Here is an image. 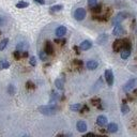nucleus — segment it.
I'll return each mask as SVG.
<instances>
[{"mask_svg":"<svg viewBox=\"0 0 137 137\" xmlns=\"http://www.w3.org/2000/svg\"><path fill=\"white\" fill-rule=\"evenodd\" d=\"M112 34L116 35V37H119V35L124 34V28L122 27L120 24L115 25V28H114V30H112Z\"/></svg>","mask_w":137,"mask_h":137,"instance_id":"6","label":"nucleus"},{"mask_svg":"<svg viewBox=\"0 0 137 137\" xmlns=\"http://www.w3.org/2000/svg\"><path fill=\"white\" fill-rule=\"evenodd\" d=\"M66 33H67V28L64 26H60V27H58L56 29V35L58 38H62Z\"/></svg>","mask_w":137,"mask_h":137,"instance_id":"11","label":"nucleus"},{"mask_svg":"<svg viewBox=\"0 0 137 137\" xmlns=\"http://www.w3.org/2000/svg\"><path fill=\"white\" fill-rule=\"evenodd\" d=\"M91 47H92V43L89 40H85L80 43V49H83V50H88Z\"/></svg>","mask_w":137,"mask_h":137,"instance_id":"12","label":"nucleus"},{"mask_svg":"<svg viewBox=\"0 0 137 137\" xmlns=\"http://www.w3.org/2000/svg\"><path fill=\"white\" fill-rule=\"evenodd\" d=\"M96 124L99 126H105L107 124V118L105 116H103V115H100V116L96 118Z\"/></svg>","mask_w":137,"mask_h":137,"instance_id":"8","label":"nucleus"},{"mask_svg":"<svg viewBox=\"0 0 137 137\" xmlns=\"http://www.w3.org/2000/svg\"><path fill=\"white\" fill-rule=\"evenodd\" d=\"M28 47H29V45H28L26 42H20V43H18V44L16 45V49L19 50L20 53H23V52H25V50H27Z\"/></svg>","mask_w":137,"mask_h":137,"instance_id":"16","label":"nucleus"},{"mask_svg":"<svg viewBox=\"0 0 137 137\" xmlns=\"http://www.w3.org/2000/svg\"><path fill=\"white\" fill-rule=\"evenodd\" d=\"M98 66H99V63H98V61H95V60H89L87 63H86V67H87V69L88 70H95L96 68H98Z\"/></svg>","mask_w":137,"mask_h":137,"instance_id":"15","label":"nucleus"},{"mask_svg":"<svg viewBox=\"0 0 137 137\" xmlns=\"http://www.w3.org/2000/svg\"><path fill=\"white\" fill-rule=\"evenodd\" d=\"M58 99H59V95H58V93H57L56 91H52V92H50V98H49V103L50 104L55 105L56 102L58 101Z\"/></svg>","mask_w":137,"mask_h":137,"instance_id":"14","label":"nucleus"},{"mask_svg":"<svg viewBox=\"0 0 137 137\" xmlns=\"http://www.w3.org/2000/svg\"><path fill=\"white\" fill-rule=\"evenodd\" d=\"M88 135H94V133H87L86 134V136H88Z\"/></svg>","mask_w":137,"mask_h":137,"instance_id":"41","label":"nucleus"},{"mask_svg":"<svg viewBox=\"0 0 137 137\" xmlns=\"http://www.w3.org/2000/svg\"><path fill=\"white\" fill-rule=\"evenodd\" d=\"M28 5H29V3L26 2V1H19V2L16 3V8H18V9H25V8H27Z\"/></svg>","mask_w":137,"mask_h":137,"instance_id":"24","label":"nucleus"},{"mask_svg":"<svg viewBox=\"0 0 137 137\" xmlns=\"http://www.w3.org/2000/svg\"><path fill=\"white\" fill-rule=\"evenodd\" d=\"M10 67V63L9 61H6V60H0V70H4V69H9Z\"/></svg>","mask_w":137,"mask_h":137,"instance_id":"20","label":"nucleus"},{"mask_svg":"<svg viewBox=\"0 0 137 137\" xmlns=\"http://www.w3.org/2000/svg\"><path fill=\"white\" fill-rule=\"evenodd\" d=\"M29 63H30V66H32V67L37 66V59H35V57H31L30 60H29Z\"/></svg>","mask_w":137,"mask_h":137,"instance_id":"34","label":"nucleus"},{"mask_svg":"<svg viewBox=\"0 0 137 137\" xmlns=\"http://www.w3.org/2000/svg\"><path fill=\"white\" fill-rule=\"evenodd\" d=\"M39 56H40V59H41L42 61H46V60H47V54L45 53V50H41L40 54H39Z\"/></svg>","mask_w":137,"mask_h":137,"instance_id":"28","label":"nucleus"},{"mask_svg":"<svg viewBox=\"0 0 137 137\" xmlns=\"http://www.w3.org/2000/svg\"><path fill=\"white\" fill-rule=\"evenodd\" d=\"M56 43H58V44H64L66 43V40H60V39H56L55 40Z\"/></svg>","mask_w":137,"mask_h":137,"instance_id":"36","label":"nucleus"},{"mask_svg":"<svg viewBox=\"0 0 137 137\" xmlns=\"http://www.w3.org/2000/svg\"><path fill=\"white\" fill-rule=\"evenodd\" d=\"M39 111L45 116H53L55 115L57 111H58V107L53 105V104H49V105H43L39 107Z\"/></svg>","mask_w":137,"mask_h":137,"instance_id":"1","label":"nucleus"},{"mask_svg":"<svg viewBox=\"0 0 137 137\" xmlns=\"http://www.w3.org/2000/svg\"><path fill=\"white\" fill-rule=\"evenodd\" d=\"M122 48L131 49V42H130V40H128V39H124V40H122Z\"/></svg>","mask_w":137,"mask_h":137,"instance_id":"19","label":"nucleus"},{"mask_svg":"<svg viewBox=\"0 0 137 137\" xmlns=\"http://www.w3.org/2000/svg\"><path fill=\"white\" fill-rule=\"evenodd\" d=\"M104 76H105V80H106L107 85L111 87L114 85V73L110 70H106L105 73H104Z\"/></svg>","mask_w":137,"mask_h":137,"instance_id":"5","label":"nucleus"},{"mask_svg":"<svg viewBox=\"0 0 137 137\" xmlns=\"http://www.w3.org/2000/svg\"><path fill=\"white\" fill-rule=\"evenodd\" d=\"M136 83H137V78H131L125 83V85L123 86V91L124 92H128L131 91L135 86H136Z\"/></svg>","mask_w":137,"mask_h":137,"instance_id":"2","label":"nucleus"},{"mask_svg":"<svg viewBox=\"0 0 137 137\" xmlns=\"http://www.w3.org/2000/svg\"><path fill=\"white\" fill-rule=\"evenodd\" d=\"M133 94H134L135 96H137V90H134V92H133Z\"/></svg>","mask_w":137,"mask_h":137,"instance_id":"40","label":"nucleus"},{"mask_svg":"<svg viewBox=\"0 0 137 137\" xmlns=\"http://www.w3.org/2000/svg\"><path fill=\"white\" fill-rule=\"evenodd\" d=\"M107 131L109 133H116L118 131V125L116 123H109L107 125Z\"/></svg>","mask_w":137,"mask_h":137,"instance_id":"17","label":"nucleus"},{"mask_svg":"<svg viewBox=\"0 0 137 137\" xmlns=\"http://www.w3.org/2000/svg\"><path fill=\"white\" fill-rule=\"evenodd\" d=\"M80 112H87V111H89V107L87 106V105H84V106H82V108H80V110H79Z\"/></svg>","mask_w":137,"mask_h":137,"instance_id":"35","label":"nucleus"},{"mask_svg":"<svg viewBox=\"0 0 137 137\" xmlns=\"http://www.w3.org/2000/svg\"><path fill=\"white\" fill-rule=\"evenodd\" d=\"M130 55H131V49H125L123 48V50L121 52V58L122 59H127Z\"/></svg>","mask_w":137,"mask_h":137,"instance_id":"18","label":"nucleus"},{"mask_svg":"<svg viewBox=\"0 0 137 137\" xmlns=\"http://www.w3.org/2000/svg\"><path fill=\"white\" fill-rule=\"evenodd\" d=\"M91 11H92L93 13H96V14H99L101 11H102V6H101L100 4H96V5H94V6H92Z\"/></svg>","mask_w":137,"mask_h":137,"instance_id":"27","label":"nucleus"},{"mask_svg":"<svg viewBox=\"0 0 137 137\" xmlns=\"http://www.w3.org/2000/svg\"><path fill=\"white\" fill-rule=\"evenodd\" d=\"M34 2H37L39 4H45V0H34Z\"/></svg>","mask_w":137,"mask_h":137,"instance_id":"38","label":"nucleus"},{"mask_svg":"<svg viewBox=\"0 0 137 137\" xmlns=\"http://www.w3.org/2000/svg\"><path fill=\"white\" fill-rule=\"evenodd\" d=\"M74 49H75V52H76L77 54H79V47H77V46H74Z\"/></svg>","mask_w":137,"mask_h":137,"instance_id":"39","label":"nucleus"},{"mask_svg":"<svg viewBox=\"0 0 137 137\" xmlns=\"http://www.w3.org/2000/svg\"><path fill=\"white\" fill-rule=\"evenodd\" d=\"M8 92H9V94H11V95L15 94V88H14L13 85H10L8 87Z\"/></svg>","mask_w":137,"mask_h":137,"instance_id":"31","label":"nucleus"},{"mask_svg":"<svg viewBox=\"0 0 137 137\" xmlns=\"http://www.w3.org/2000/svg\"><path fill=\"white\" fill-rule=\"evenodd\" d=\"M107 40H108V35L106 33H101L99 37H98L96 42H98V44L103 45V44H105V43L107 42Z\"/></svg>","mask_w":137,"mask_h":137,"instance_id":"10","label":"nucleus"},{"mask_svg":"<svg viewBox=\"0 0 137 137\" xmlns=\"http://www.w3.org/2000/svg\"><path fill=\"white\" fill-rule=\"evenodd\" d=\"M13 56H14V58H15L16 60H19L20 58H21V55H20V52H19V50H15V52H14L13 53Z\"/></svg>","mask_w":137,"mask_h":137,"instance_id":"32","label":"nucleus"},{"mask_svg":"<svg viewBox=\"0 0 137 137\" xmlns=\"http://www.w3.org/2000/svg\"><path fill=\"white\" fill-rule=\"evenodd\" d=\"M63 9V5L62 4H57V5H53V6H50V12H59Z\"/></svg>","mask_w":137,"mask_h":137,"instance_id":"21","label":"nucleus"},{"mask_svg":"<svg viewBox=\"0 0 137 137\" xmlns=\"http://www.w3.org/2000/svg\"><path fill=\"white\" fill-rule=\"evenodd\" d=\"M44 50H45V53H46L47 55H53V54H54V47H53L52 43H50L49 41H47V42L45 43Z\"/></svg>","mask_w":137,"mask_h":137,"instance_id":"13","label":"nucleus"},{"mask_svg":"<svg viewBox=\"0 0 137 137\" xmlns=\"http://www.w3.org/2000/svg\"><path fill=\"white\" fill-rule=\"evenodd\" d=\"M122 48V40H116L112 44V50L115 53H119Z\"/></svg>","mask_w":137,"mask_h":137,"instance_id":"9","label":"nucleus"},{"mask_svg":"<svg viewBox=\"0 0 137 137\" xmlns=\"http://www.w3.org/2000/svg\"><path fill=\"white\" fill-rule=\"evenodd\" d=\"M74 17L76 20H83L86 17V10L84 8H78L74 12Z\"/></svg>","mask_w":137,"mask_h":137,"instance_id":"4","label":"nucleus"},{"mask_svg":"<svg viewBox=\"0 0 137 137\" xmlns=\"http://www.w3.org/2000/svg\"><path fill=\"white\" fill-rule=\"evenodd\" d=\"M96 4H98V0H88V5L90 8H92V6H94Z\"/></svg>","mask_w":137,"mask_h":137,"instance_id":"33","label":"nucleus"},{"mask_svg":"<svg viewBox=\"0 0 137 137\" xmlns=\"http://www.w3.org/2000/svg\"><path fill=\"white\" fill-rule=\"evenodd\" d=\"M76 128H77V131L78 132H80V133H85L86 131H87V124H86V122L85 121H78L77 123H76Z\"/></svg>","mask_w":137,"mask_h":137,"instance_id":"7","label":"nucleus"},{"mask_svg":"<svg viewBox=\"0 0 137 137\" xmlns=\"http://www.w3.org/2000/svg\"><path fill=\"white\" fill-rule=\"evenodd\" d=\"M126 16H127V13H125V12H120V13H118L117 15L112 18V24L114 25L121 24V21L124 20L126 18Z\"/></svg>","mask_w":137,"mask_h":137,"instance_id":"3","label":"nucleus"},{"mask_svg":"<svg viewBox=\"0 0 137 137\" xmlns=\"http://www.w3.org/2000/svg\"><path fill=\"white\" fill-rule=\"evenodd\" d=\"M55 86L58 89H60V90H62L63 89V82H62V79H60V78H58V79H56L55 80Z\"/></svg>","mask_w":137,"mask_h":137,"instance_id":"23","label":"nucleus"},{"mask_svg":"<svg viewBox=\"0 0 137 137\" xmlns=\"http://www.w3.org/2000/svg\"><path fill=\"white\" fill-rule=\"evenodd\" d=\"M80 108H82V105L79 103H76V104H73V105L70 106V109L72 111H79V110H80Z\"/></svg>","mask_w":137,"mask_h":137,"instance_id":"22","label":"nucleus"},{"mask_svg":"<svg viewBox=\"0 0 137 137\" xmlns=\"http://www.w3.org/2000/svg\"><path fill=\"white\" fill-rule=\"evenodd\" d=\"M91 103H92L93 105L98 106L99 108H102V106L100 105V103H101V100H100L99 98H94V99H92V100H91Z\"/></svg>","mask_w":137,"mask_h":137,"instance_id":"29","label":"nucleus"},{"mask_svg":"<svg viewBox=\"0 0 137 137\" xmlns=\"http://www.w3.org/2000/svg\"><path fill=\"white\" fill-rule=\"evenodd\" d=\"M8 43H9L8 39H3L1 42H0V50H3L6 47V45H8Z\"/></svg>","mask_w":137,"mask_h":137,"instance_id":"26","label":"nucleus"},{"mask_svg":"<svg viewBox=\"0 0 137 137\" xmlns=\"http://www.w3.org/2000/svg\"><path fill=\"white\" fill-rule=\"evenodd\" d=\"M26 88H27L28 90H33V89H35V85H34L32 82L28 80V82L26 83Z\"/></svg>","mask_w":137,"mask_h":137,"instance_id":"30","label":"nucleus"},{"mask_svg":"<svg viewBox=\"0 0 137 137\" xmlns=\"http://www.w3.org/2000/svg\"><path fill=\"white\" fill-rule=\"evenodd\" d=\"M74 63L78 67H82L83 66V61L82 60H74Z\"/></svg>","mask_w":137,"mask_h":137,"instance_id":"37","label":"nucleus"},{"mask_svg":"<svg viewBox=\"0 0 137 137\" xmlns=\"http://www.w3.org/2000/svg\"><path fill=\"white\" fill-rule=\"evenodd\" d=\"M128 110H130V108H128V106L125 104V101H123V104L121 105V111H122V114H127L128 112Z\"/></svg>","mask_w":137,"mask_h":137,"instance_id":"25","label":"nucleus"}]
</instances>
